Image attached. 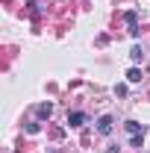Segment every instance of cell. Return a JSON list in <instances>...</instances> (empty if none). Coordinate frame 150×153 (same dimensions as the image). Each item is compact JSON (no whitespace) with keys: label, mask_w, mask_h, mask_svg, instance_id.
<instances>
[{"label":"cell","mask_w":150,"mask_h":153,"mask_svg":"<svg viewBox=\"0 0 150 153\" xmlns=\"http://www.w3.org/2000/svg\"><path fill=\"white\" fill-rule=\"evenodd\" d=\"M112 127H115V121L109 118V115H100V118H97V133L109 135V133H112Z\"/></svg>","instance_id":"1"},{"label":"cell","mask_w":150,"mask_h":153,"mask_svg":"<svg viewBox=\"0 0 150 153\" xmlns=\"http://www.w3.org/2000/svg\"><path fill=\"white\" fill-rule=\"evenodd\" d=\"M82 121H85V112H71L68 115V124L71 127H82Z\"/></svg>","instance_id":"2"},{"label":"cell","mask_w":150,"mask_h":153,"mask_svg":"<svg viewBox=\"0 0 150 153\" xmlns=\"http://www.w3.org/2000/svg\"><path fill=\"white\" fill-rule=\"evenodd\" d=\"M127 133H130V135H144V127L135 124V121H127Z\"/></svg>","instance_id":"3"},{"label":"cell","mask_w":150,"mask_h":153,"mask_svg":"<svg viewBox=\"0 0 150 153\" xmlns=\"http://www.w3.org/2000/svg\"><path fill=\"white\" fill-rule=\"evenodd\" d=\"M127 24H130V33L138 36V27H135V12H127Z\"/></svg>","instance_id":"4"},{"label":"cell","mask_w":150,"mask_h":153,"mask_svg":"<svg viewBox=\"0 0 150 153\" xmlns=\"http://www.w3.org/2000/svg\"><path fill=\"white\" fill-rule=\"evenodd\" d=\"M127 79H130V82H141V71H138V68H130Z\"/></svg>","instance_id":"5"},{"label":"cell","mask_w":150,"mask_h":153,"mask_svg":"<svg viewBox=\"0 0 150 153\" xmlns=\"http://www.w3.org/2000/svg\"><path fill=\"white\" fill-rule=\"evenodd\" d=\"M38 118H50V103H41L38 106Z\"/></svg>","instance_id":"6"},{"label":"cell","mask_w":150,"mask_h":153,"mask_svg":"<svg viewBox=\"0 0 150 153\" xmlns=\"http://www.w3.org/2000/svg\"><path fill=\"white\" fill-rule=\"evenodd\" d=\"M130 56H132V62H141V47H132Z\"/></svg>","instance_id":"7"}]
</instances>
